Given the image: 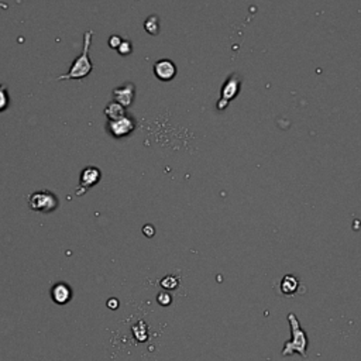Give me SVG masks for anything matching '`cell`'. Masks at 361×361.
Segmentation results:
<instances>
[{
	"instance_id": "6da1fadb",
	"label": "cell",
	"mask_w": 361,
	"mask_h": 361,
	"mask_svg": "<svg viewBox=\"0 0 361 361\" xmlns=\"http://www.w3.org/2000/svg\"><path fill=\"white\" fill-rule=\"evenodd\" d=\"M92 37L93 30H88L83 34V50L79 57L73 60L69 71L57 78V81H72V79H83L93 71V63L90 60V45H92Z\"/></svg>"
},
{
	"instance_id": "7a4b0ae2",
	"label": "cell",
	"mask_w": 361,
	"mask_h": 361,
	"mask_svg": "<svg viewBox=\"0 0 361 361\" xmlns=\"http://www.w3.org/2000/svg\"><path fill=\"white\" fill-rule=\"evenodd\" d=\"M288 322L291 325V330H292V340L285 343L284 350H282V356H291L294 353H298L302 357H306V334L301 329L299 320L294 313L288 315Z\"/></svg>"
},
{
	"instance_id": "3957f363",
	"label": "cell",
	"mask_w": 361,
	"mask_h": 361,
	"mask_svg": "<svg viewBox=\"0 0 361 361\" xmlns=\"http://www.w3.org/2000/svg\"><path fill=\"white\" fill-rule=\"evenodd\" d=\"M28 208L38 213H51L58 209L60 200L58 196L51 190H36L27 196Z\"/></svg>"
},
{
	"instance_id": "277c9868",
	"label": "cell",
	"mask_w": 361,
	"mask_h": 361,
	"mask_svg": "<svg viewBox=\"0 0 361 361\" xmlns=\"http://www.w3.org/2000/svg\"><path fill=\"white\" fill-rule=\"evenodd\" d=\"M106 127H108L109 134L112 137L123 138V137H127L134 131L135 121L130 116H123L118 120H109Z\"/></svg>"
},
{
	"instance_id": "5b68a950",
	"label": "cell",
	"mask_w": 361,
	"mask_h": 361,
	"mask_svg": "<svg viewBox=\"0 0 361 361\" xmlns=\"http://www.w3.org/2000/svg\"><path fill=\"white\" fill-rule=\"evenodd\" d=\"M102 180V171L98 167H85L81 172V178H79V189H76V195H83L86 193V190L93 188L99 180Z\"/></svg>"
},
{
	"instance_id": "8992f818",
	"label": "cell",
	"mask_w": 361,
	"mask_h": 361,
	"mask_svg": "<svg viewBox=\"0 0 361 361\" xmlns=\"http://www.w3.org/2000/svg\"><path fill=\"white\" fill-rule=\"evenodd\" d=\"M112 95H113V100L118 102L119 105H121L124 109L130 108L131 103L134 102L135 86L133 83H124L121 86L115 88Z\"/></svg>"
},
{
	"instance_id": "52a82bcc",
	"label": "cell",
	"mask_w": 361,
	"mask_h": 361,
	"mask_svg": "<svg viewBox=\"0 0 361 361\" xmlns=\"http://www.w3.org/2000/svg\"><path fill=\"white\" fill-rule=\"evenodd\" d=\"M154 73L160 81H171L177 75V66L170 60H160L154 63Z\"/></svg>"
},
{
	"instance_id": "ba28073f",
	"label": "cell",
	"mask_w": 361,
	"mask_h": 361,
	"mask_svg": "<svg viewBox=\"0 0 361 361\" xmlns=\"http://www.w3.org/2000/svg\"><path fill=\"white\" fill-rule=\"evenodd\" d=\"M51 298L57 305H66L72 299V289L65 282H57L51 288Z\"/></svg>"
},
{
	"instance_id": "9c48e42d",
	"label": "cell",
	"mask_w": 361,
	"mask_h": 361,
	"mask_svg": "<svg viewBox=\"0 0 361 361\" xmlns=\"http://www.w3.org/2000/svg\"><path fill=\"white\" fill-rule=\"evenodd\" d=\"M105 116L109 119V120H118V119L123 118L126 116V109L123 108L121 105H119L118 102H110L106 105L105 108Z\"/></svg>"
},
{
	"instance_id": "30bf717a",
	"label": "cell",
	"mask_w": 361,
	"mask_h": 361,
	"mask_svg": "<svg viewBox=\"0 0 361 361\" xmlns=\"http://www.w3.org/2000/svg\"><path fill=\"white\" fill-rule=\"evenodd\" d=\"M299 281L294 275H285L281 281V292L284 295H294L298 291Z\"/></svg>"
},
{
	"instance_id": "8fae6325",
	"label": "cell",
	"mask_w": 361,
	"mask_h": 361,
	"mask_svg": "<svg viewBox=\"0 0 361 361\" xmlns=\"http://www.w3.org/2000/svg\"><path fill=\"white\" fill-rule=\"evenodd\" d=\"M239 78L237 76H232L229 81L226 82L225 88H223V98L225 99H232V98H235L236 93H237V90H239Z\"/></svg>"
},
{
	"instance_id": "7c38bea8",
	"label": "cell",
	"mask_w": 361,
	"mask_h": 361,
	"mask_svg": "<svg viewBox=\"0 0 361 361\" xmlns=\"http://www.w3.org/2000/svg\"><path fill=\"white\" fill-rule=\"evenodd\" d=\"M160 285L165 291H174V289H177L180 287V278L175 277V275H167V277H164L163 280H161Z\"/></svg>"
},
{
	"instance_id": "4fadbf2b",
	"label": "cell",
	"mask_w": 361,
	"mask_h": 361,
	"mask_svg": "<svg viewBox=\"0 0 361 361\" xmlns=\"http://www.w3.org/2000/svg\"><path fill=\"white\" fill-rule=\"evenodd\" d=\"M10 106V96L6 85L0 83V113L7 110Z\"/></svg>"
},
{
	"instance_id": "5bb4252c",
	"label": "cell",
	"mask_w": 361,
	"mask_h": 361,
	"mask_svg": "<svg viewBox=\"0 0 361 361\" xmlns=\"http://www.w3.org/2000/svg\"><path fill=\"white\" fill-rule=\"evenodd\" d=\"M144 28L147 33H150V34H158V28H160V21H158V18L157 16H150V17L145 20L144 23Z\"/></svg>"
},
{
	"instance_id": "9a60e30c",
	"label": "cell",
	"mask_w": 361,
	"mask_h": 361,
	"mask_svg": "<svg viewBox=\"0 0 361 361\" xmlns=\"http://www.w3.org/2000/svg\"><path fill=\"white\" fill-rule=\"evenodd\" d=\"M157 301H158V303H160L161 306H168V305H171L172 298L168 292H161V294H158Z\"/></svg>"
},
{
	"instance_id": "2e32d148",
	"label": "cell",
	"mask_w": 361,
	"mask_h": 361,
	"mask_svg": "<svg viewBox=\"0 0 361 361\" xmlns=\"http://www.w3.org/2000/svg\"><path fill=\"white\" fill-rule=\"evenodd\" d=\"M131 44H130V41H127V40H123L121 41V44H120V47L118 48V53L120 55H128V54H131Z\"/></svg>"
},
{
	"instance_id": "e0dca14e",
	"label": "cell",
	"mask_w": 361,
	"mask_h": 361,
	"mask_svg": "<svg viewBox=\"0 0 361 361\" xmlns=\"http://www.w3.org/2000/svg\"><path fill=\"white\" fill-rule=\"evenodd\" d=\"M121 41H123V38L118 34H115V36H110L109 37V47L110 48H115V50H118L120 44H121Z\"/></svg>"
},
{
	"instance_id": "ac0fdd59",
	"label": "cell",
	"mask_w": 361,
	"mask_h": 361,
	"mask_svg": "<svg viewBox=\"0 0 361 361\" xmlns=\"http://www.w3.org/2000/svg\"><path fill=\"white\" fill-rule=\"evenodd\" d=\"M108 307H109V309H118V307H119V301H118V299H109V301H108Z\"/></svg>"
},
{
	"instance_id": "d6986e66",
	"label": "cell",
	"mask_w": 361,
	"mask_h": 361,
	"mask_svg": "<svg viewBox=\"0 0 361 361\" xmlns=\"http://www.w3.org/2000/svg\"><path fill=\"white\" fill-rule=\"evenodd\" d=\"M143 232H144V235L147 236V237H151V236L154 235V227H151L150 225H147L144 229H143Z\"/></svg>"
}]
</instances>
